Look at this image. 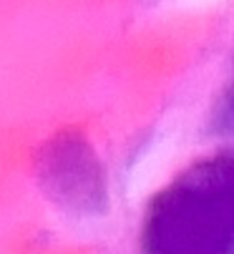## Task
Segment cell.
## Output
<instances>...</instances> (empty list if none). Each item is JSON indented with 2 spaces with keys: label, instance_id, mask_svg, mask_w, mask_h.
I'll return each instance as SVG.
<instances>
[{
  "label": "cell",
  "instance_id": "obj_2",
  "mask_svg": "<svg viewBox=\"0 0 234 254\" xmlns=\"http://www.w3.org/2000/svg\"><path fill=\"white\" fill-rule=\"evenodd\" d=\"M219 126L222 128H232L234 131V83L229 86L224 101H222V111H219Z\"/></svg>",
  "mask_w": 234,
  "mask_h": 254
},
{
  "label": "cell",
  "instance_id": "obj_1",
  "mask_svg": "<svg viewBox=\"0 0 234 254\" xmlns=\"http://www.w3.org/2000/svg\"><path fill=\"white\" fill-rule=\"evenodd\" d=\"M144 254H234V149L207 156L154 196Z\"/></svg>",
  "mask_w": 234,
  "mask_h": 254
}]
</instances>
